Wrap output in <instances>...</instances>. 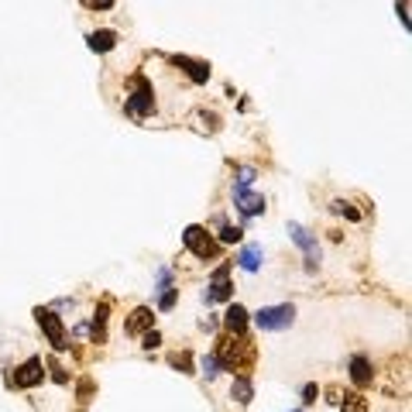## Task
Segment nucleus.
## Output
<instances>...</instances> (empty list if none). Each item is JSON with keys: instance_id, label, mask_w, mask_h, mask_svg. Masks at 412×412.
Masks as SVG:
<instances>
[{"instance_id": "3", "label": "nucleus", "mask_w": 412, "mask_h": 412, "mask_svg": "<svg viewBox=\"0 0 412 412\" xmlns=\"http://www.w3.org/2000/svg\"><path fill=\"white\" fill-rule=\"evenodd\" d=\"M182 244L199 258V261H214V258H220V244L210 237V231L206 227H199V224H192V227H185V234H182Z\"/></svg>"}, {"instance_id": "20", "label": "nucleus", "mask_w": 412, "mask_h": 412, "mask_svg": "<svg viewBox=\"0 0 412 412\" xmlns=\"http://www.w3.org/2000/svg\"><path fill=\"white\" fill-rule=\"evenodd\" d=\"M168 361H172V368H179L182 374H192V357H189L185 350H182V354H172Z\"/></svg>"}, {"instance_id": "17", "label": "nucleus", "mask_w": 412, "mask_h": 412, "mask_svg": "<svg viewBox=\"0 0 412 412\" xmlns=\"http://www.w3.org/2000/svg\"><path fill=\"white\" fill-rule=\"evenodd\" d=\"M237 265H241L244 272H258V268H261V248H258V244H248V248H241V255H237Z\"/></svg>"}, {"instance_id": "24", "label": "nucleus", "mask_w": 412, "mask_h": 412, "mask_svg": "<svg viewBox=\"0 0 412 412\" xmlns=\"http://www.w3.org/2000/svg\"><path fill=\"white\" fill-rule=\"evenodd\" d=\"M320 398V385H302V405H313Z\"/></svg>"}, {"instance_id": "23", "label": "nucleus", "mask_w": 412, "mask_h": 412, "mask_svg": "<svg viewBox=\"0 0 412 412\" xmlns=\"http://www.w3.org/2000/svg\"><path fill=\"white\" fill-rule=\"evenodd\" d=\"M199 368H203V374H206V378H217V374H220V364H217V357H214V354H210V357H203V361H199Z\"/></svg>"}, {"instance_id": "26", "label": "nucleus", "mask_w": 412, "mask_h": 412, "mask_svg": "<svg viewBox=\"0 0 412 412\" xmlns=\"http://www.w3.org/2000/svg\"><path fill=\"white\" fill-rule=\"evenodd\" d=\"M172 306H175V289H168V292L158 296V309H172Z\"/></svg>"}, {"instance_id": "11", "label": "nucleus", "mask_w": 412, "mask_h": 412, "mask_svg": "<svg viewBox=\"0 0 412 412\" xmlns=\"http://www.w3.org/2000/svg\"><path fill=\"white\" fill-rule=\"evenodd\" d=\"M234 203H237V210H241L244 217H255V214H261V210H265V196H258V192H248V189L234 192Z\"/></svg>"}, {"instance_id": "22", "label": "nucleus", "mask_w": 412, "mask_h": 412, "mask_svg": "<svg viewBox=\"0 0 412 412\" xmlns=\"http://www.w3.org/2000/svg\"><path fill=\"white\" fill-rule=\"evenodd\" d=\"M330 210H333V214H344V217H350V220H361V214H357V210H350V203H344V199H333Z\"/></svg>"}, {"instance_id": "7", "label": "nucleus", "mask_w": 412, "mask_h": 412, "mask_svg": "<svg viewBox=\"0 0 412 412\" xmlns=\"http://www.w3.org/2000/svg\"><path fill=\"white\" fill-rule=\"evenodd\" d=\"M289 237L302 248V255H306V268L316 272V268H320V244H316V237H313L302 224H289Z\"/></svg>"}, {"instance_id": "9", "label": "nucleus", "mask_w": 412, "mask_h": 412, "mask_svg": "<svg viewBox=\"0 0 412 412\" xmlns=\"http://www.w3.org/2000/svg\"><path fill=\"white\" fill-rule=\"evenodd\" d=\"M155 326V313H151V306H138L131 316H127V323H124V333H131V337H141V333H148Z\"/></svg>"}, {"instance_id": "21", "label": "nucleus", "mask_w": 412, "mask_h": 412, "mask_svg": "<svg viewBox=\"0 0 412 412\" xmlns=\"http://www.w3.org/2000/svg\"><path fill=\"white\" fill-rule=\"evenodd\" d=\"M220 241H224V244H237V241H241V227L220 224Z\"/></svg>"}, {"instance_id": "12", "label": "nucleus", "mask_w": 412, "mask_h": 412, "mask_svg": "<svg viewBox=\"0 0 412 412\" xmlns=\"http://www.w3.org/2000/svg\"><path fill=\"white\" fill-rule=\"evenodd\" d=\"M172 62H175V66H182V69H185V76H189L192 83H206V79H210V66H206V62H199V59H185V55H175Z\"/></svg>"}, {"instance_id": "18", "label": "nucleus", "mask_w": 412, "mask_h": 412, "mask_svg": "<svg viewBox=\"0 0 412 412\" xmlns=\"http://www.w3.org/2000/svg\"><path fill=\"white\" fill-rule=\"evenodd\" d=\"M340 412H368V398L361 391H344L340 395Z\"/></svg>"}, {"instance_id": "19", "label": "nucleus", "mask_w": 412, "mask_h": 412, "mask_svg": "<svg viewBox=\"0 0 412 412\" xmlns=\"http://www.w3.org/2000/svg\"><path fill=\"white\" fill-rule=\"evenodd\" d=\"M255 175H258V172H255L251 165H244V168H237V182H234V192H241V189H248V185L255 182Z\"/></svg>"}, {"instance_id": "1", "label": "nucleus", "mask_w": 412, "mask_h": 412, "mask_svg": "<svg viewBox=\"0 0 412 412\" xmlns=\"http://www.w3.org/2000/svg\"><path fill=\"white\" fill-rule=\"evenodd\" d=\"M220 371H241L244 378H251V368H255V357H258V347L251 344L248 333H224L217 340V350H214Z\"/></svg>"}, {"instance_id": "14", "label": "nucleus", "mask_w": 412, "mask_h": 412, "mask_svg": "<svg viewBox=\"0 0 412 412\" xmlns=\"http://www.w3.org/2000/svg\"><path fill=\"white\" fill-rule=\"evenodd\" d=\"M107 316H110V302L103 299L93 313V344H107Z\"/></svg>"}, {"instance_id": "13", "label": "nucleus", "mask_w": 412, "mask_h": 412, "mask_svg": "<svg viewBox=\"0 0 412 412\" xmlns=\"http://www.w3.org/2000/svg\"><path fill=\"white\" fill-rule=\"evenodd\" d=\"M224 326H227V333H244V326H248V309L244 306H227V313H224Z\"/></svg>"}, {"instance_id": "6", "label": "nucleus", "mask_w": 412, "mask_h": 412, "mask_svg": "<svg viewBox=\"0 0 412 412\" xmlns=\"http://www.w3.org/2000/svg\"><path fill=\"white\" fill-rule=\"evenodd\" d=\"M234 296V285H231V261H224L217 272H214V282H210V289L203 292V299H206V306L210 302H227Z\"/></svg>"}, {"instance_id": "27", "label": "nucleus", "mask_w": 412, "mask_h": 412, "mask_svg": "<svg viewBox=\"0 0 412 412\" xmlns=\"http://www.w3.org/2000/svg\"><path fill=\"white\" fill-rule=\"evenodd\" d=\"M90 391H93V381L83 378V381H79V402H90Z\"/></svg>"}, {"instance_id": "29", "label": "nucleus", "mask_w": 412, "mask_h": 412, "mask_svg": "<svg viewBox=\"0 0 412 412\" xmlns=\"http://www.w3.org/2000/svg\"><path fill=\"white\" fill-rule=\"evenodd\" d=\"M296 412H302V409H296Z\"/></svg>"}, {"instance_id": "28", "label": "nucleus", "mask_w": 412, "mask_h": 412, "mask_svg": "<svg viewBox=\"0 0 412 412\" xmlns=\"http://www.w3.org/2000/svg\"><path fill=\"white\" fill-rule=\"evenodd\" d=\"M49 368H52V378H55V381H66V371H62L55 361H49Z\"/></svg>"}, {"instance_id": "2", "label": "nucleus", "mask_w": 412, "mask_h": 412, "mask_svg": "<svg viewBox=\"0 0 412 412\" xmlns=\"http://www.w3.org/2000/svg\"><path fill=\"white\" fill-rule=\"evenodd\" d=\"M124 110L134 117V120H141V117H148V114H155V90H151V83H148V76H131V96L124 100Z\"/></svg>"}, {"instance_id": "16", "label": "nucleus", "mask_w": 412, "mask_h": 412, "mask_svg": "<svg viewBox=\"0 0 412 412\" xmlns=\"http://www.w3.org/2000/svg\"><path fill=\"white\" fill-rule=\"evenodd\" d=\"M114 45H117V31H110V28H100V31L90 35V49L93 52H110Z\"/></svg>"}, {"instance_id": "4", "label": "nucleus", "mask_w": 412, "mask_h": 412, "mask_svg": "<svg viewBox=\"0 0 412 412\" xmlns=\"http://www.w3.org/2000/svg\"><path fill=\"white\" fill-rule=\"evenodd\" d=\"M292 320H296V306H292V302H282V306H265V309H258V313H255V323H258V330H265V333L289 330V326H292Z\"/></svg>"}, {"instance_id": "8", "label": "nucleus", "mask_w": 412, "mask_h": 412, "mask_svg": "<svg viewBox=\"0 0 412 412\" xmlns=\"http://www.w3.org/2000/svg\"><path fill=\"white\" fill-rule=\"evenodd\" d=\"M42 378H45V371H42V357H28L21 368H14V374H11V388H35V385H42Z\"/></svg>"}, {"instance_id": "10", "label": "nucleus", "mask_w": 412, "mask_h": 412, "mask_svg": "<svg viewBox=\"0 0 412 412\" xmlns=\"http://www.w3.org/2000/svg\"><path fill=\"white\" fill-rule=\"evenodd\" d=\"M371 378H374L371 361H368L364 354H354V357H350V381H354L357 388H368V385H371Z\"/></svg>"}, {"instance_id": "5", "label": "nucleus", "mask_w": 412, "mask_h": 412, "mask_svg": "<svg viewBox=\"0 0 412 412\" xmlns=\"http://www.w3.org/2000/svg\"><path fill=\"white\" fill-rule=\"evenodd\" d=\"M35 320H38V326L45 330V337H49V344L55 347V350H66L69 347V337H66V326H62V320L55 316V309H35Z\"/></svg>"}, {"instance_id": "15", "label": "nucleus", "mask_w": 412, "mask_h": 412, "mask_svg": "<svg viewBox=\"0 0 412 412\" xmlns=\"http://www.w3.org/2000/svg\"><path fill=\"white\" fill-rule=\"evenodd\" d=\"M231 398H234L237 405H248V402L255 398V385H251V378L237 374V378H234V385H231Z\"/></svg>"}, {"instance_id": "25", "label": "nucleus", "mask_w": 412, "mask_h": 412, "mask_svg": "<svg viewBox=\"0 0 412 412\" xmlns=\"http://www.w3.org/2000/svg\"><path fill=\"white\" fill-rule=\"evenodd\" d=\"M158 344H162V333H158V330H148V333H144V344H141V347H144V350H155Z\"/></svg>"}]
</instances>
